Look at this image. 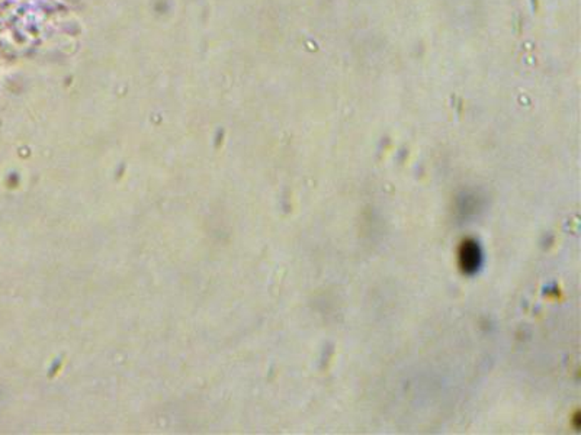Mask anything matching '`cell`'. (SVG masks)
<instances>
[{
  "instance_id": "6da1fadb",
  "label": "cell",
  "mask_w": 581,
  "mask_h": 435,
  "mask_svg": "<svg viewBox=\"0 0 581 435\" xmlns=\"http://www.w3.org/2000/svg\"><path fill=\"white\" fill-rule=\"evenodd\" d=\"M483 262V252L481 248L478 245V242H476L474 240H466L462 242L461 248H459V266L461 269L468 273L472 274L478 270V267L481 266Z\"/></svg>"
}]
</instances>
